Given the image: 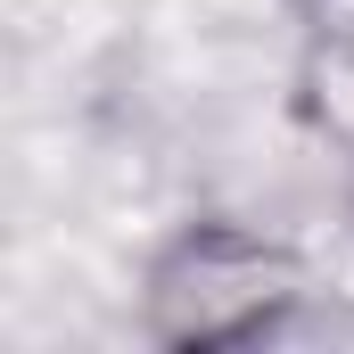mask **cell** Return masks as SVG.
Returning <instances> with one entry per match:
<instances>
[{
  "label": "cell",
  "mask_w": 354,
  "mask_h": 354,
  "mask_svg": "<svg viewBox=\"0 0 354 354\" xmlns=\"http://www.w3.org/2000/svg\"><path fill=\"white\" fill-rule=\"evenodd\" d=\"M305 305H313L305 239L239 214H189L149 248L132 322L157 354H248L288 338Z\"/></svg>",
  "instance_id": "6da1fadb"
},
{
  "label": "cell",
  "mask_w": 354,
  "mask_h": 354,
  "mask_svg": "<svg viewBox=\"0 0 354 354\" xmlns=\"http://www.w3.org/2000/svg\"><path fill=\"white\" fill-rule=\"evenodd\" d=\"M297 66H288V107L297 124L354 165V0H288Z\"/></svg>",
  "instance_id": "7a4b0ae2"
}]
</instances>
